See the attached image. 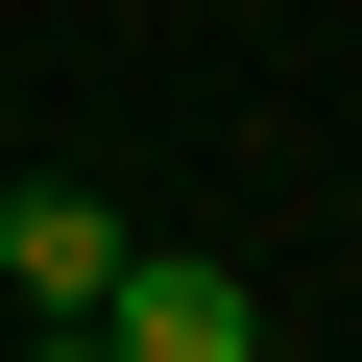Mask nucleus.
I'll list each match as a JSON object with an SVG mask.
<instances>
[{"mask_svg":"<svg viewBox=\"0 0 362 362\" xmlns=\"http://www.w3.org/2000/svg\"><path fill=\"white\" fill-rule=\"evenodd\" d=\"M97 338H121V362H266V290H242V266H194V242H121Z\"/></svg>","mask_w":362,"mask_h":362,"instance_id":"1","label":"nucleus"},{"mask_svg":"<svg viewBox=\"0 0 362 362\" xmlns=\"http://www.w3.org/2000/svg\"><path fill=\"white\" fill-rule=\"evenodd\" d=\"M0 290H25V314H97V290H121V218L73 194V169H25V194H0Z\"/></svg>","mask_w":362,"mask_h":362,"instance_id":"2","label":"nucleus"},{"mask_svg":"<svg viewBox=\"0 0 362 362\" xmlns=\"http://www.w3.org/2000/svg\"><path fill=\"white\" fill-rule=\"evenodd\" d=\"M25 362H121V338H97V314H25Z\"/></svg>","mask_w":362,"mask_h":362,"instance_id":"3","label":"nucleus"}]
</instances>
